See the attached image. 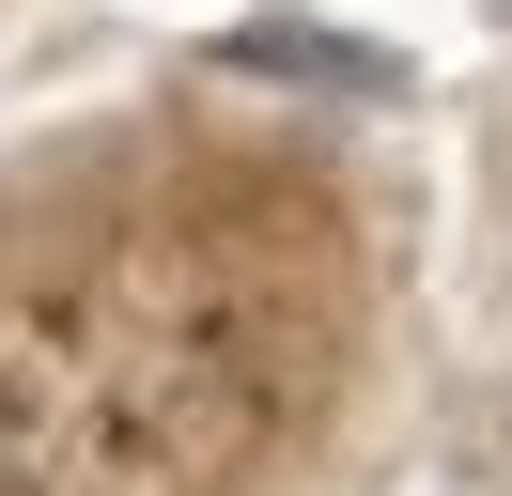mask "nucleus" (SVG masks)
Returning <instances> with one entry per match:
<instances>
[{
    "label": "nucleus",
    "instance_id": "obj_1",
    "mask_svg": "<svg viewBox=\"0 0 512 496\" xmlns=\"http://www.w3.org/2000/svg\"><path fill=\"white\" fill-rule=\"evenodd\" d=\"M218 62H233V78H280V93H342V109H388V93H404V62H388V47L311 31V16H233Z\"/></svg>",
    "mask_w": 512,
    "mask_h": 496
},
{
    "label": "nucleus",
    "instance_id": "obj_2",
    "mask_svg": "<svg viewBox=\"0 0 512 496\" xmlns=\"http://www.w3.org/2000/svg\"><path fill=\"white\" fill-rule=\"evenodd\" d=\"M419 496H481V481H419Z\"/></svg>",
    "mask_w": 512,
    "mask_h": 496
},
{
    "label": "nucleus",
    "instance_id": "obj_3",
    "mask_svg": "<svg viewBox=\"0 0 512 496\" xmlns=\"http://www.w3.org/2000/svg\"><path fill=\"white\" fill-rule=\"evenodd\" d=\"M497 16H512V0H497Z\"/></svg>",
    "mask_w": 512,
    "mask_h": 496
}]
</instances>
